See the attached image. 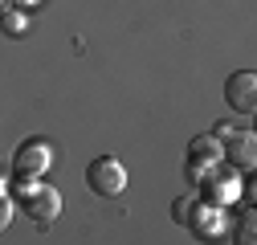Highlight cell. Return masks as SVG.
<instances>
[{"label": "cell", "mask_w": 257, "mask_h": 245, "mask_svg": "<svg viewBox=\"0 0 257 245\" xmlns=\"http://www.w3.org/2000/svg\"><path fill=\"white\" fill-rule=\"evenodd\" d=\"M5 9H13V0H0V13H5Z\"/></svg>", "instance_id": "obj_14"}, {"label": "cell", "mask_w": 257, "mask_h": 245, "mask_svg": "<svg viewBox=\"0 0 257 245\" xmlns=\"http://www.w3.org/2000/svg\"><path fill=\"white\" fill-rule=\"evenodd\" d=\"M13 196H17V204L29 212V217L41 221V225H49L61 212V192L53 188V184H45V180H17Z\"/></svg>", "instance_id": "obj_1"}, {"label": "cell", "mask_w": 257, "mask_h": 245, "mask_svg": "<svg viewBox=\"0 0 257 245\" xmlns=\"http://www.w3.org/2000/svg\"><path fill=\"white\" fill-rule=\"evenodd\" d=\"M200 188H204V196H200V200L229 208V204H237V200H241V188H245V184L237 180V172H233V168H208V176H204Z\"/></svg>", "instance_id": "obj_4"}, {"label": "cell", "mask_w": 257, "mask_h": 245, "mask_svg": "<svg viewBox=\"0 0 257 245\" xmlns=\"http://www.w3.org/2000/svg\"><path fill=\"white\" fill-rule=\"evenodd\" d=\"M13 5H17V9H29V5H37V0H13Z\"/></svg>", "instance_id": "obj_13"}, {"label": "cell", "mask_w": 257, "mask_h": 245, "mask_svg": "<svg viewBox=\"0 0 257 245\" xmlns=\"http://www.w3.org/2000/svg\"><path fill=\"white\" fill-rule=\"evenodd\" d=\"M196 200H200V192H188V196H180V200L172 204V217H176L180 225H188V217H192V208H196Z\"/></svg>", "instance_id": "obj_11"}, {"label": "cell", "mask_w": 257, "mask_h": 245, "mask_svg": "<svg viewBox=\"0 0 257 245\" xmlns=\"http://www.w3.org/2000/svg\"><path fill=\"white\" fill-rule=\"evenodd\" d=\"M9 225H13V200H9V192H0V233Z\"/></svg>", "instance_id": "obj_12"}, {"label": "cell", "mask_w": 257, "mask_h": 245, "mask_svg": "<svg viewBox=\"0 0 257 245\" xmlns=\"http://www.w3.org/2000/svg\"><path fill=\"white\" fill-rule=\"evenodd\" d=\"M86 184L98 196H118L126 188V168L114 160V156H98L90 168H86Z\"/></svg>", "instance_id": "obj_3"}, {"label": "cell", "mask_w": 257, "mask_h": 245, "mask_svg": "<svg viewBox=\"0 0 257 245\" xmlns=\"http://www.w3.org/2000/svg\"><path fill=\"white\" fill-rule=\"evenodd\" d=\"M220 164L233 172H249L257 164V139L253 131H233L229 139H220Z\"/></svg>", "instance_id": "obj_6"}, {"label": "cell", "mask_w": 257, "mask_h": 245, "mask_svg": "<svg viewBox=\"0 0 257 245\" xmlns=\"http://www.w3.org/2000/svg\"><path fill=\"white\" fill-rule=\"evenodd\" d=\"M188 164H204V168L220 164V139L216 135H196L188 143Z\"/></svg>", "instance_id": "obj_8"}, {"label": "cell", "mask_w": 257, "mask_h": 245, "mask_svg": "<svg viewBox=\"0 0 257 245\" xmlns=\"http://www.w3.org/2000/svg\"><path fill=\"white\" fill-rule=\"evenodd\" d=\"M229 233H233V245H253V237H257V217H253V208L241 212L237 225H229Z\"/></svg>", "instance_id": "obj_10"}, {"label": "cell", "mask_w": 257, "mask_h": 245, "mask_svg": "<svg viewBox=\"0 0 257 245\" xmlns=\"http://www.w3.org/2000/svg\"><path fill=\"white\" fill-rule=\"evenodd\" d=\"M188 225L196 229V237H204V241H220V237H229V212H224L220 204H208V200H196V208H192V217H188Z\"/></svg>", "instance_id": "obj_5"}, {"label": "cell", "mask_w": 257, "mask_h": 245, "mask_svg": "<svg viewBox=\"0 0 257 245\" xmlns=\"http://www.w3.org/2000/svg\"><path fill=\"white\" fill-rule=\"evenodd\" d=\"M49 164H53V147H49L45 139H29V143H21L17 156H13V172H17V180H41V176L49 172Z\"/></svg>", "instance_id": "obj_2"}, {"label": "cell", "mask_w": 257, "mask_h": 245, "mask_svg": "<svg viewBox=\"0 0 257 245\" xmlns=\"http://www.w3.org/2000/svg\"><path fill=\"white\" fill-rule=\"evenodd\" d=\"M224 98H229L233 110L253 114V110H257V74H253V70L229 74V82H224Z\"/></svg>", "instance_id": "obj_7"}, {"label": "cell", "mask_w": 257, "mask_h": 245, "mask_svg": "<svg viewBox=\"0 0 257 245\" xmlns=\"http://www.w3.org/2000/svg\"><path fill=\"white\" fill-rule=\"evenodd\" d=\"M0 33H9V37H25L29 33V13L25 9H5V13H0Z\"/></svg>", "instance_id": "obj_9"}]
</instances>
